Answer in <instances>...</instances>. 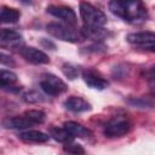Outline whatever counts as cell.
Instances as JSON below:
<instances>
[{"label": "cell", "mask_w": 155, "mask_h": 155, "mask_svg": "<svg viewBox=\"0 0 155 155\" xmlns=\"http://www.w3.org/2000/svg\"><path fill=\"white\" fill-rule=\"evenodd\" d=\"M147 74H148V76H149L150 79H155V67L150 68V69H149V71H148Z\"/></svg>", "instance_id": "cb8c5ba5"}, {"label": "cell", "mask_w": 155, "mask_h": 155, "mask_svg": "<svg viewBox=\"0 0 155 155\" xmlns=\"http://www.w3.org/2000/svg\"><path fill=\"white\" fill-rule=\"evenodd\" d=\"M23 99L25 102H28V103H39V102L44 101L42 96L39 92H36V91H28V92H25L23 94Z\"/></svg>", "instance_id": "ffe728a7"}, {"label": "cell", "mask_w": 155, "mask_h": 155, "mask_svg": "<svg viewBox=\"0 0 155 155\" xmlns=\"http://www.w3.org/2000/svg\"><path fill=\"white\" fill-rule=\"evenodd\" d=\"M150 84H151V86L155 88V79H150Z\"/></svg>", "instance_id": "d4e9b609"}, {"label": "cell", "mask_w": 155, "mask_h": 155, "mask_svg": "<svg viewBox=\"0 0 155 155\" xmlns=\"http://www.w3.org/2000/svg\"><path fill=\"white\" fill-rule=\"evenodd\" d=\"M82 80L88 87L94 88V90H104L109 86L108 80L104 79L99 73L92 69H86L82 71Z\"/></svg>", "instance_id": "9c48e42d"}, {"label": "cell", "mask_w": 155, "mask_h": 155, "mask_svg": "<svg viewBox=\"0 0 155 155\" xmlns=\"http://www.w3.org/2000/svg\"><path fill=\"white\" fill-rule=\"evenodd\" d=\"M19 17H21V12L16 8L6 7V6L1 8L0 19L2 23H16L19 19Z\"/></svg>", "instance_id": "2e32d148"}, {"label": "cell", "mask_w": 155, "mask_h": 155, "mask_svg": "<svg viewBox=\"0 0 155 155\" xmlns=\"http://www.w3.org/2000/svg\"><path fill=\"white\" fill-rule=\"evenodd\" d=\"M50 136H51L54 140L61 142V143H64V144L71 143L73 139L75 138L65 127H63V128H59V127H51V128H50Z\"/></svg>", "instance_id": "5bb4252c"}, {"label": "cell", "mask_w": 155, "mask_h": 155, "mask_svg": "<svg viewBox=\"0 0 155 155\" xmlns=\"http://www.w3.org/2000/svg\"><path fill=\"white\" fill-rule=\"evenodd\" d=\"M63 105L67 110L73 111V113H85L92 109L91 104L87 101H85L81 97H76V96H71L68 99H65Z\"/></svg>", "instance_id": "8fae6325"}, {"label": "cell", "mask_w": 155, "mask_h": 155, "mask_svg": "<svg viewBox=\"0 0 155 155\" xmlns=\"http://www.w3.org/2000/svg\"><path fill=\"white\" fill-rule=\"evenodd\" d=\"M24 114L29 117V120L34 124V125H40L45 121L46 119V115L42 110H38V109H30V110H27L24 111Z\"/></svg>", "instance_id": "ac0fdd59"}, {"label": "cell", "mask_w": 155, "mask_h": 155, "mask_svg": "<svg viewBox=\"0 0 155 155\" xmlns=\"http://www.w3.org/2000/svg\"><path fill=\"white\" fill-rule=\"evenodd\" d=\"M47 33L62 41H68V42H78L82 39V35L78 33L73 25L70 24H62V23H48L46 25Z\"/></svg>", "instance_id": "3957f363"}, {"label": "cell", "mask_w": 155, "mask_h": 155, "mask_svg": "<svg viewBox=\"0 0 155 155\" xmlns=\"http://www.w3.org/2000/svg\"><path fill=\"white\" fill-rule=\"evenodd\" d=\"M131 130V122L126 116H115L104 126V136L108 138H119L127 134Z\"/></svg>", "instance_id": "277c9868"}, {"label": "cell", "mask_w": 155, "mask_h": 155, "mask_svg": "<svg viewBox=\"0 0 155 155\" xmlns=\"http://www.w3.org/2000/svg\"><path fill=\"white\" fill-rule=\"evenodd\" d=\"M47 13L64 21L67 24H70L73 27L76 25V22H78V18H76V15L74 12V10L69 6H64V5H51L46 8Z\"/></svg>", "instance_id": "52a82bcc"}, {"label": "cell", "mask_w": 155, "mask_h": 155, "mask_svg": "<svg viewBox=\"0 0 155 155\" xmlns=\"http://www.w3.org/2000/svg\"><path fill=\"white\" fill-rule=\"evenodd\" d=\"M51 136L41 132V131H25L19 133V139L23 140L24 143H46L50 139Z\"/></svg>", "instance_id": "4fadbf2b"}, {"label": "cell", "mask_w": 155, "mask_h": 155, "mask_svg": "<svg viewBox=\"0 0 155 155\" xmlns=\"http://www.w3.org/2000/svg\"><path fill=\"white\" fill-rule=\"evenodd\" d=\"M80 17L84 22V31H86V36L98 38L103 27L107 24V16L96 6L90 2L81 1L80 2Z\"/></svg>", "instance_id": "7a4b0ae2"}, {"label": "cell", "mask_w": 155, "mask_h": 155, "mask_svg": "<svg viewBox=\"0 0 155 155\" xmlns=\"http://www.w3.org/2000/svg\"><path fill=\"white\" fill-rule=\"evenodd\" d=\"M19 53L24 61H27L31 64H47V63H50V58L45 52H42L35 47H31V46L21 47Z\"/></svg>", "instance_id": "ba28073f"}, {"label": "cell", "mask_w": 155, "mask_h": 155, "mask_svg": "<svg viewBox=\"0 0 155 155\" xmlns=\"http://www.w3.org/2000/svg\"><path fill=\"white\" fill-rule=\"evenodd\" d=\"M0 82H1V87L4 90H6L7 87H11L13 84L17 82V75L10 70H1Z\"/></svg>", "instance_id": "e0dca14e"}, {"label": "cell", "mask_w": 155, "mask_h": 155, "mask_svg": "<svg viewBox=\"0 0 155 155\" xmlns=\"http://www.w3.org/2000/svg\"><path fill=\"white\" fill-rule=\"evenodd\" d=\"M128 103H131V104H133V105H136V107H142V108L153 105V103H151L150 101L142 99V98H137V99H130V101H128Z\"/></svg>", "instance_id": "7402d4cb"}, {"label": "cell", "mask_w": 155, "mask_h": 155, "mask_svg": "<svg viewBox=\"0 0 155 155\" xmlns=\"http://www.w3.org/2000/svg\"><path fill=\"white\" fill-rule=\"evenodd\" d=\"M64 127H65L74 137H78V138H87V137L91 134V132H90L86 127H84L82 125H80V124H78V122H75V121H67V122L64 124Z\"/></svg>", "instance_id": "9a60e30c"}, {"label": "cell", "mask_w": 155, "mask_h": 155, "mask_svg": "<svg viewBox=\"0 0 155 155\" xmlns=\"http://www.w3.org/2000/svg\"><path fill=\"white\" fill-rule=\"evenodd\" d=\"M64 151L67 153H70V154H85V149L79 145V144H71V143H68L64 145Z\"/></svg>", "instance_id": "44dd1931"}, {"label": "cell", "mask_w": 155, "mask_h": 155, "mask_svg": "<svg viewBox=\"0 0 155 155\" xmlns=\"http://www.w3.org/2000/svg\"><path fill=\"white\" fill-rule=\"evenodd\" d=\"M22 42V35L12 29H6L2 28L0 33V45L1 47H7V48H16L21 45Z\"/></svg>", "instance_id": "30bf717a"}, {"label": "cell", "mask_w": 155, "mask_h": 155, "mask_svg": "<svg viewBox=\"0 0 155 155\" xmlns=\"http://www.w3.org/2000/svg\"><path fill=\"white\" fill-rule=\"evenodd\" d=\"M41 90L48 96H59L68 90L67 84L53 74H44L40 80Z\"/></svg>", "instance_id": "5b68a950"}, {"label": "cell", "mask_w": 155, "mask_h": 155, "mask_svg": "<svg viewBox=\"0 0 155 155\" xmlns=\"http://www.w3.org/2000/svg\"><path fill=\"white\" fill-rule=\"evenodd\" d=\"M62 71H63V74H64L67 78H69L70 80H74V79L78 78V75H79L78 68L74 67L73 64H69V63H65V64L62 65Z\"/></svg>", "instance_id": "d6986e66"}, {"label": "cell", "mask_w": 155, "mask_h": 155, "mask_svg": "<svg viewBox=\"0 0 155 155\" xmlns=\"http://www.w3.org/2000/svg\"><path fill=\"white\" fill-rule=\"evenodd\" d=\"M109 10L128 23H140L148 18V10L142 0H110Z\"/></svg>", "instance_id": "6da1fadb"}, {"label": "cell", "mask_w": 155, "mask_h": 155, "mask_svg": "<svg viewBox=\"0 0 155 155\" xmlns=\"http://www.w3.org/2000/svg\"><path fill=\"white\" fill-rule=\"evenodd\" d=\"M4 127L6 128H13V130H24V128H29L31 126H34V124L29 120V117L23 113L19 116H13V117H8L2 122Z\"/></svg>", "instance_id": "7c38bea8"}, {"label": "cell", "mask_w": 155, "mask_h": 155, "mask_svg": "<svg viewBox=\"0 0 155 155\" xmlns=\"http://www.w3.org/2000/svg\"><path fill=\"white\" fill-rule=\"evenodd\" d=\"M6 58H7L6 54H5V53H1V63H2V64H5V65H10V64L13 65V64H15L11 59H6Z\"/></svg>", "instance_id": "603a6c76"}, {"label": "cell", "mask_w": 155, "mask_h": 155, "mask_svg": "<svg viewBox=\"0 0 155 155\" xmlns=\"http://www.w3.org/2000/svg\"><path fill=\"white\" fill-rule=\"evenodd\" d=\"M127 42L134 47L155 52V33L154 31H138L128 34L126 38Z\"/></svg>", "instance_id": "8992f818"}]
</instances>
